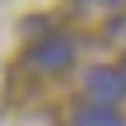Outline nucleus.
Here are the masks:
<instances>
[{"mask_svg":"<svg viewBox=\"0 0 126 126\" xmlns=\"http://www.w3.org/2000/svg\"><path fill=\"white\" fill-rule=\"evenodd\" d=\"M70 126H126V119L119 112H112V109H105V105H81L74 112Z\"/></svg>","mask_w":126,"mask_h":126,"instance_id":"nucleus-3","label":"nucleus"},{"mask_svg":"<svg viewBox=\"0 0 126 126\" xmlns=\"http://www.w3.org/2000/svg\"><path fill=\"white\" fill-rule=\"evenodd\" d=\"M84 88H88V94H91V105H105V109H112L123 94H126L119 74H116L112 67H94V70H88Z\"/></svg>","mask_w":126,"mask_h":126,"instance_id":"nucleus-2","label":"nucleus"},{"mask_svg":"<svg viewBox=\"0 0 126 126\" xmlns=\"http://www.w3.org/2000/svg\"><path fill=\"white\" fill-rule=\"evenodd\" d=\"M119 74V81H123V91H126V63H123V70H116Z\"/></svg>","mask_w":126,"mask_h":126,"instance_id":"nucleus-4","label":"nucleus"},{"mask_svg":"<svg viewBox=\"0 0 126 126\" xmlns=\"http://www.w3.org/2000/svg\"><path fill=\"white\" fill-rule=\"evenodd\" d=\"M74 42L67 35H46L39 39L35 46L28 49V63L35 70H46V74H53V70H63V67H70L74 63Z\"/></svg>","mask_w":126,"mask_h":126,"instance_id":"nucleus-1","label":"nucleus"}]
</instances>
